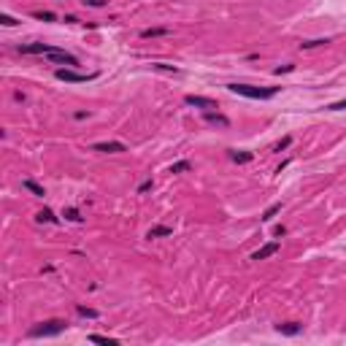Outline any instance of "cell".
Wrapping results in <instances>:
<instances>
[{
  "instance_id": "cell-16",
  "label": "cell",
  "mask_w": 346,
  "mask_h": 346,
  "mask_svg": "<svg viewBox=\"0 0 346 346\" xmlns=\"http://www.w3.org/2000/svg\"><path fill=\"white\" fill-rule=\"evenodd\" d=\"M38 222H49V224H57V222H60V219H57L54 214H51V211L49 209H43V211H38Z\"/></svg>"
},
{
  "instance_id": "cell-17",
  "label": "cell",
  "mask_w": 346,
  "mask_h": 346,
  "mask_svg": "<svg viewBox=\"0 0 346 346\" xmlns=\"http://www.w3.org/2000/svg\"><path fill=\"white\" fill-rule=\"evenodd\" d=\"M189 168H192V163H189V160H178V163L171 165V173H184V171H189Z\"/></svg>"
},
{
  "instance_id": "cell-18",
  "label": "cell",
  "mask_w": 346,
  "mask_h": 346,
  "mask_svg": "<svg viewBox=\"0 0 346 346\" xmlns=\"http://www.w3.org/2000/svg\"><path fill=\"white\" fill-rule=\"evenodd\" d=\"M279 211H281V203H273V206H268V209H265V214H262V219L268 222V219H273L276 214H279Z\"/></svg>"
},
{
  "instance_id": "cell-4",
  "label": "cell",
  "mask_w": 346,
  "mask_h": 346,
  "mask_svg": "<svg viewBox=\"0 0 346 346\" xmlns=\"http://www.w3.org/2000/svg\"><path fill=\"white\" fill-rule=\"evenodd\" d=\"M46 57H49L51 62H62V65H79V60L71 54V51H65V49H54V46H51V51H49Z\"/></svg>"
},
{
  "instance_id": "cell-25",
  "label": "cell",
  "mask_w": 346,
  "mask_h": 346,
  "mask_svg": "<svg viewBox=\"0 0 346 346\" xmlns=\"http://www.w3.org/2000/svg\"><path fill=\"white\" fill-rule=\"evenodd\" d=\"M322 43H330V41H327V38H325V41H303L301 49H311V46H322Z\"/></svg>"
},
{
  "instance_id": "cell-20",
  "label": "cell",
  "mask_w": 346,
  "mask_h": 346,
  "mask_svg": "<svg viewBox=\"0 0 346 346\" xmlns=\"http://www.w3.org/2000/svg\"><path fill=\"white\" fill-rule=\"evenodd\" d=\"M76 311L82 316H86V319H95V316H97V311L95 308H86V305H76Z\"/></svg>"
},
{
  "instance_id": "cell-19",
  "label": "cell",
  "mask_w": 346,
  "mask_h": 346,
  "mask_svg": "<svg viewBox=\"0 0 346 346\" xmlns=\"http://www.w3.org/2000/svg\"><path fill=\"white\" fill-rule=\"evenodd\" d=\"M33 16H36V19H41V22H54L57 19L51 11H33Z\"/></svg>"
},
{
  "instance_id": "cell-12",
  "label": "cell",
  "mask_w": 346,
  "mask_h": 346,
  "mask_svg": "<svg viewBox=\"0 0 346 346\" xmlns=\"http://www.w3.org/2000/svg\"><path fill=\"white\" fill-rule=\"evenodd\" d=\"M203 117H206V122H211V125H222V128H230V119H227V117H222V114L206 111Z\"/></svg>"
},
{
  "instance_id": "cell-8",
  "label": "cell",
  "mask_w": 346,
  "mask_h": 346,
  "mask_svg": "<svg viewBox=\"0 0 346 346\" xmlns=\"http://www.w3.org/2000/svg\"><path fill=\"white\" fill-rule=\"evenodd\" d=\"M276 333H281V336H298V333H303V325H298V322H279Z\"/></svg>"
},
{
  "instance_id": "cell-7",
  "label": "cell",
  "mask_w": 346,
  "mask_h": 346,
  "mask_svg": "<svg viewBox=\"0 0 346 346\" xmlns=\"http://www.w3.org/2000/svg\"><path fill=\"white\" fill-rule=\"evenodd\" d=\"M276 252H279V241H270V244L260 246L255 255H252V260H268V257H273Z\"/></svg>"
},
{
  "instance_id": "cell-21",
  "label": "cell",
  "mask_w": 346,
  "mask_h": 346,
  "mask_svg": "<svg viewBox=\"0 0 346 346\" xmlns=\"http://www.w3.org/2000/svg\"><path fill=\"white\" fill-rule=\"evenodd\" d=\"M65 219H71V222H82V214H79L76 209H65Z\"/></svg>"
},
{
  "instance_id": "cell-6",
  "label": "cell",
  "mask_w": 346,
  "mask_h": 346,
  "mask_svg": "<svg viewBox=\"0 0 346 346\" xmlns=\"http://www.w3.org/2000/svg\"><path fill=\"white\" fill-rule=\"evenodd\" d=\"M95 152H103V154H117V152H128L122 141H103V143H95Z\"/></svg>"
},
{
  "instance_id": "cell-3",
  "label": "cell",
  "mask_w": 346,
  "mask_h": 346,
  "mask_svg": "<svg viewBox=\"0 0 346 346\" xmlns=\"http://www.w3.org/2000/svg\"><path fill=\"white\" fill-rule=\"evenodd\" d=\"M54 76L60 79V82L79 84V82H92V79H97V73H76V71H71V68H57Z\"/></svg>"
},
{
  "instance_id": "cell-28",
  "label": "cell",
  "mask_w": 346,
  "mask_h": 346,
  "mask_svg": "<svg viewBox=\"0 0 346 346\" xmlns=\"http://www.w3.org/2000/svg\"><path fill=\"white\" fill-rule=\"evenodd\" d=\"M152 187H154V181H152V178H149V181H143L141 187H138V192H149V189H152Z\"/></svg>"
},
{
  "instance_id": "cell-13",
  "label": "cell",
  "mask_w": 346,
  "mask_h": 346,
  "mask_svg": "<svg viewBox=\"0 0 346 346\" xmlns=\"http://www.w3.org/2000/svg\"><path fill=\"white\" fill-rule=\"evenodd\" d=\"M22 187H25V189H30V192L33 195H36V198H43V187H41V184H36V181H33V178H25V181H22Z\"/></svg>"
},
{
  "instance_id": "cell-23",
  "label": "cell",
  "mask_w": 346,
  "mask_h": 346,
  "mask_svg": "<svg viewBox=\"0 0 346 346\" xmlns=\"http://www.w3.org/2000/svg\"><path fill=\"white\" fill-rule=\"evenodd\" d=\"M327 108H330V111H346V97H344V100H338V103H330Z\"/></svg>"
},
{
  "instance_id": "cell-5",
  "label": "cell",
  "mask_w": 346,
  "mask_h": 346,
  "mask_svg": "<svg viewBox=\"0 0 346 346\" xmlns=\"http://www.w3.org/2000/svg\"><path fill=\"white\" fill-rule=\"evenodd\" d=\"M184 103H187V106H195V108H206V111L216 108L214 97H203V95H187V97H184Z\"/></svg>"
},
{
  "instance_id": "cell-22",
  "label": "cell",
  "mask_w": 346,
  "mask_h": 346,
  "mask_svg": "<svg viewBox=\"0 0 346 346\" xmlns=\"http://www.w3.org/2000/svg\"><path fill=\"white\" fill-rule=\"evenodd\" d=\"M290 143H292V138H290V135H287V138H281L279 143H273V152H281V149H287Z\"/></svg>"
},
{
  "instance_id": "cell-1",
  "label": "cell",
  "mask_w": 346,
  "mask_h": 346,
  "mask_svg": "<svg viewBox=\"0 0 346 346\" xmlns=\"http://www.w3.org/2000/svg\"><path fill=\"white\" fill-rule=\"evenodd\" d=\"M230 92L235 95H244V97H252V100H270V97L279 92V86H252V84H227Z\"/></svg>"
},
{
  "instance_id": "cell-9",
  "label": "cell",
  "mask_w": 346,
  "mask_h": 346,
  "mask_svg": "<svg viewBox=\"0 0 346 346\" xmlns=\"http://www.w3.org/2000/svg\"><path fill=\"white\" fill-rule=\"evenodd\" d=\"M19 51L22 54H49L51 46H46V43H22Z\"/></svg>"
},
{
  "instance_id": "cell-15",
  "label": "cell",
  "mask_w": 346,
  "mask_h": 346,
  "mask_svg": "<svg viewBox=\"0 0 346 346\" xmlns=\"http://www.w3.org/2000/svg\"><path fill=\"white\" fill-rule=\"evenodd\" d=\"M86 341H92V344H108V346H117V338H108V336H97V333H92V336H86Z\"/></svg>"
},
{
  "instance_id": "cell-10",
  "label": "cell",
  "mask_w": 346,
  "mask_h": 346,
  "mask_svg": "<svg viewBox=\"0 0 346 346\" xmlns=\"http://www.w3.org/2000/svg\"><path fill=\"white\" fill-rule=\"evenodd\" d=\"M227 157L233 160V163H252V160H255V154L252 152H238V149H227Z\"/></svg>"
},
{
  "instance_id": "cell-2",
  "label": "cell",
  "mask_w": 346,
  "mask_h": 346,
  "mask_svg": "<svg viewBox=\"0 0 346 346\" xmlns=\"http://www.w3.org/2000/svg\"><path fill=\"white\" fill-rule=\"evenodd\" d=\"M62 330H65V322L62 319H46V322H38L36 327H30L27 336L30 338H51V336H60Z\"/></svg>"
},
{
  "instance_id": "cell-14",
  "label": "cell",
  "mask_w": 346,
  "mask_h": 346,
  "mask_svg": "<svg viewBox=\"0 0 346 346\" xmlns=\"http://www.w3.org/2000/svg\"><path fill=\"white\" fill-rule=\"evenodd\" d=\"M168 27H149V30H141V38H157V36H168Z\"/></svg>"
},
{
  "instance_id": "cell-27",
  "label": "cell",
  "mask_w": 346,
  "mask_h": 346,
  "mask_svg": "<svg viewBox=\"0 0 346 346\" xmlns=\"http://www.w3.org/2000/svg\"><path fill=\"white\" fill-rule=\"evenodd\" d=\"M84 5H92V8H100V5H106V0H84Z\"/></svg>"
},
{
  "instance_id": "cell-11",
  "label": "cell",
  "mask_w": 346,
  "mask_h": 346,
  "mask_svg": "<svg viewBox=\"0 0 346 346\" xmlns=\"http://www.w3.org/2000/svg\"><path fill=\"white\" fill-rule=\"evenodd\" d=\"M173 227H168V224H157V227H152L146 233V238H165V235H171Z\"/></svg>"
},
{
  "instance_id": "cell-26",
  "label": "cell",
  "mask_w": 346,
  "mask_h": 346,
  "mask_svg": "<svg viewBox=\"0 0 346 346\" xmlns=\"http://www.w3.org/2000/svg\"><path fill=\"white\" fill-rule=\"evenodd\" d=\"M152 68H157V71H168V73H178V68H173V65H163V62H157V65H152Z\"/></svg>"
},
{
  "instance_id": "cell-29",
  "label": "cell",
  "mask_w": 346,
  "mask_h": 346,
  "mask_svg": "<svg viewBox=\"0 0 346 346\" xmlns=\"http://www.w3.org/2000/svg\"><path fill=\"white\" fill-rule=\"evenodd\" d=\"M287 233V227H284V224H279V227H273V235H276V238H281V235H284Z\"/></svg>"
},
{
  "instance_id": "cell-24",
  "label": "cell",
  "mask_w": 346,
  "mask_h": 346,
  "mask_svg": "<svg viewBox=\"0 0 346 346\" xmlns=\"http://www.w3.org/2000/svg\"><path fill=\"white\" fill-rule=\"evenodd\" d=\"M0 22H3L5 27H14L16 25V19H14V16H8V14H0Z\"/></svg>"
}]
</instances>
